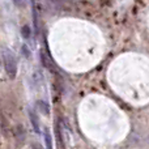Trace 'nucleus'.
<instances>
[{"label": "nucleus", "mask_w": 149, "mask_h": 149, "mask_svg": "<svg viewBox=\"0 0 149 149\" xmlns=\"http://www.w3.org/2000/svg\"><path fill=\"white\" fill-rule=\"evenodd\" d=\"M13 1H15L16 5H24V3H25L24 0H13Z\"/></svg>", "instance_id": "423d86ee"}, {"label": "nucleus", "mask_w": 149, "mask_h": 149, "mask_svg": "<svg viewBox=\"0 0 149 149\" xmlns=\"http://www.w3.org/2000/svg\"><path fill=\"white\" fill-rule=\"evenodd\" d=\"M45 136H46V147L47 148H51L52 147V144H51V139H50V135H49V132L47 131H45Z\"/></svg>", "instance_id": "39448f33"}, {"label": "nucleus", "mask_w": 149, "mask_h": 149, "mask_svg": "<svg viewBox=\"0 0 149 149\" xmlns=\"http://www.w3.org/2000/svg\"><path fill=\"white\" fill-rule=\"evenodd\" d=\"M37 105L41 107V111L45 114V115H49V105H47L45 101H38V102H37Z\"/></svg>", "instance_id": "7ed1b4c3"}, {"label": "nucleus", "mask_w": 149, "mask_h": 149, "mask_svg": "<svg viewBox=\"0 0 149 149\" xmlns=\"http://www.w3.org/2000/svg\"><path fill=\"white\" fill-rule=\"evenodd\" d=\"M3 62H4V67H5V71H7L8 76L10 79L16 76L17 73V62H16V58L13 56L12 51L7 50L4 51V55H3Z\"/></svg>", "instance_id": "f257e3e1"}, {"label": "nucleus", "mask_w": 149, "mask_h": 149, "mask_svg": "<svg viewBox=\"0 0 149 149\" xmlns=\"http://www.w3.org/2000/svg\"><path fill=\"white\" fill-rule=\"evenodd\" d=\"M29 114H30V119H31V123H33V127H34V130H36V132L37 134H41V131H39V126H38V119H37L36 113L31 110Z\"/></svg>", "instance_id": "f03ea898"}, {"label": "nucleus", "mask_w": 149, "mask_h": 149, "mask_svg": "<svg viewBox=\"0 0 149 149\" xmlns=\"http://www.w3.org/2000/svg\"><path fill=\"white\" fill-rule=\"evenodd\" d=\"M21 33H22V37H24V38L28 39V38H30L31 30H30V28H29L28 25H24L22 28H21Z\"/></svg>", "instance_id": "20e7f679"}]
</instances>
